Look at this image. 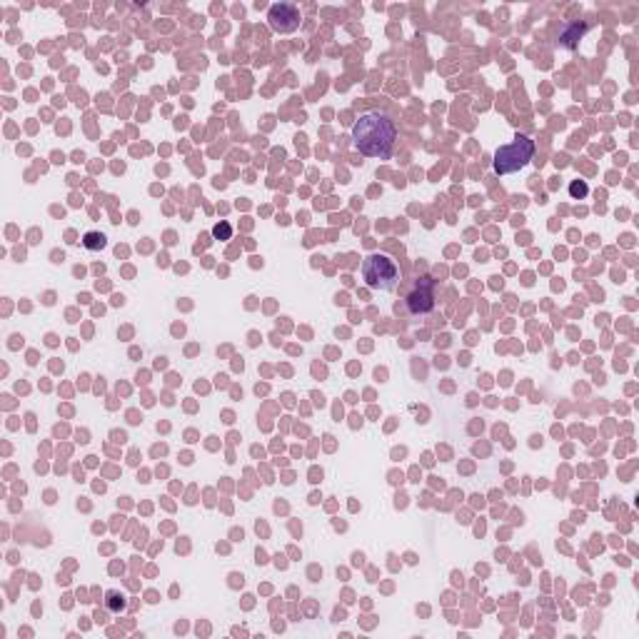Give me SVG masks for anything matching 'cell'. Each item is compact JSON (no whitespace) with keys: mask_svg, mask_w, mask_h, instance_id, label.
Returning a JSON list of instances; mask_svg holds the SVG:
<instances>
[{"mask_svg":"<svg viewBox=\"0 0 639 639\" xmlns=\"http://www.w3.org/2000/svg\"><path fill=\"white\" fill-rule=\"evenodd\" d=\"M397 140L392 118L382 110H367L353 125V143L367 158H390Z\"/></svg>","mask_w":639,"mask_h":639,"instance_id":"obj_1","label":"cell"},{"mask_svg":"<svg viewBox=\"0 0 639 639\" xmlns=\"http://www.w3.org/2000/svg\"><path fill=\"white\" fill-rule=\"evenodd\" d=\"M362 280L370 290H395L400 285V268L387 255H370L362 262Z\"/></svg>","mask_w":639,"mask_h":639,"instance_id":"obj_2","label":"cell"},{"mask_svg":"<svg viewBox=\"0 0 639 639\" xmlns=\"http://www.w3.org/2000/svg\"><path fill=\"white\" fill-rule=\"evenodd\" d=\"M532 155H535V140H530L527 135H517L515 143L499 147V150L494 152V160H492L494 172L510 175V172L522 170L524 165L532 160Z\"/></svg>","mask_w":639,"mask_h":639,"instance_id":"obj_3","label":"cell"},{"mask_svg":"<svg viewBox=\"0 0 639 639\" xmlns=\"http://www.w3.org/2000/svg\"><path fill=\"white\" fill-rule=\"evenodd\" d=\"M410 315H427V312L435 310V280L432 277H422L417 285H414L412 293L405 298Z\"/></svg>","mask_w":639,"mask_h":639,"instance_id":"obj_4","label":"cell"},{"mask_svg":"<svg viewBox=\"0 0 639 639\" xmlns=\"http://www.w3.org/2000/svg\"><path fill=\"white\" fill-rule=\"evenodd\" d=\"M268 23L275 33H293L300 25V13L290 3H275L268 10Z\"/></svg>","mask_w":639,"mask_h":639,"instance_id":"obj_5","label":"cell"},{"mask_svg":"<svg viewBox=\"0 0 639 639\" xmlns=\"http://www.w3.org/2000/svg\"><path fill=\"white\" fill-rule=\"evenodd\" d=\"M585 31H587V25H585V23H572L565 33H562V38H560L562 45H565V48H574L579 38L585 35Z\"/></svg>","mask_w":639,"mask_h":639,"instance_id":"obj_6","label":"cell"},{"mask_svg":"<svg viewBox=\"0 0 639 639\" xmlns=\"http://www.w3.org/2000/svg\"><path fill=\"white\" fill-rule=\"evenodd\" d=\"M83 245H86L88 250H103L105 245H108V238H105L103 232H86Z\"/></svg>","mask_w":639,"mask_h":639,"instance_id":"obj_7","label":"cell"},{"mask_svg":"<svg viewBox=\"0 0 639 639\" xmlns=\"http://www.w3.org/2000/svg\"><path fill=\"white\" fill-rule=\"evenodd\" d=\"M108 609L118 615L120 609H125V597L120 592H108Z\"/></svg>","mask_w":639,"mask_h":639,"instance_id":"obj_8","label":"cell"},{"mask_svg":"<svg viewBox=\"0 0 639 639\" xmlns=\"http://www.w3.org/2000/svg\"><path fill=\"white\" fill-rule=\"evenodd\" d=\"M587 193H590V188H587L585 180H574V183L569 185V195L572 197H585Z\"/></svg>","mask_w":639,"mask_h":639,"instance_id":"obj_9","label":"cell"},{"mask_svg":"<svg viewBox=\"0 0 639 639\" xmlns=\"http://www.w3.org/2000/svg\"><path fill=\"white\" fill-rule=\"evenodd\" d=\"M213 235H215L218 240H227V238L232 235V227L227 225V223H220V225L213 227Z\"/></svg>","mask_w":639,"mask_h":639,"instance_id":"obj_10","label":"cell"}]
</instances>
